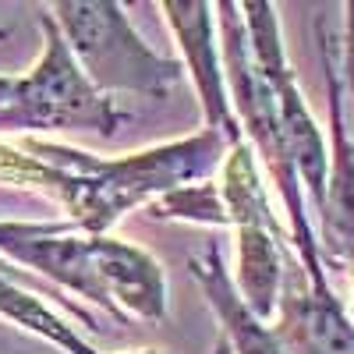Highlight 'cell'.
I'll return each mask as SVG.
<instances>
[{
    "label": "cell",
    "mask_w": 354,
    "mask_h": 354,
    "mask_svg": "<svg viewBox=\"0 0 354 354\" xmlns=\"http://www.w3.org/2000/svg\"><path fill=\"white\" fill-rule=\"evenodd\" d=\"M18 145L28 156L61 170L64 188L57 205L68 213V223L88 238L110 234V227L138 205L149 209L153 202L181 188L213 181L227 153L234 149L213 128L124 156H96L75 145L50 142L43 135H21Z\"/></svg>",
    "instance_id": "obj_1"
},
{
    "label": "cell",
    "mask_w": 354,
    "mask_h": 354,
    "mask_svg": "<svg viewBox=\"0 0 354 354\" xmlns=\"http://www.w3.org/2000/svg\"><path fill=\"white\" fill-rule=\"evenodd\" d=\"M220 11V53H223V71H227V93H230V106L238 113V124L245 131V142L252 145L255 160L266 167L270 181L277 185L280 205L287 213V238L290 248L298 255L301 270L308 280H330V270L322 262L319 252V234L312 223V209H308V195L298 177V167L290 160L287 138H283V124H280V110H277V96L270 82H266L252 43H248V25L241 15V4L234 0H220L213 4Z\"/></svg>",
    "instance_id": "obj_2"
},
{
    "label": "cell",
    "mask_w": 354,
    "mask_h": 354,
    "mask_svg": "<svg viewBox=\"0 0 354 354\" xmlns=\"http://www.w3.org/2000/svg\"><path fill=\"white\" fill-rule=\"evenodd\" d=\"M46 11L71 46L78 68L103 96L128 93L167 100L185 75V64L153 50L113 0H57Z\"/></svg>",
    "instance_id": "obj_3"
},
{
    "label": "cell",
    "mask_w": 354,
    "mask_h": 354,
    "mask_svg": "<svg viewBox=\"0 0 354 354\" xmlns=\"http://www.w3.org/2000/svg\"><path fill=\"white\" fill-rule=\"evenodd\" d=\"M216 188L227 213V227H234V234H238V270L230 273L234 287L262 322H270L280 305L294 248L287 227H280L270 205V192L262 185V170L248 142L234 145L227 153Z\"/></svg>",
    "instance_id": "obj_4"
},
{
    "label": "cell",
    "mask_w": 354,
    "mask_h": 354,
    "mask_svg": "<svg viewBox=\"0 0 354 354\" xmlns=\"http://www.w3.org/2000/svg\"><path fill=\"white\" fill-rule=\"evenodd\" d=\"M39 57L25 75H18L15 100L8 103V113L15 117L18 131H93L100 138H113L117 128L124 124V113L85 78L46 8L39 11Z\"/></svg>",
    "instance_id": "obj_5"
},
{
    "label": "cell",
    "mask_w": 354,
    "mask_h": 354,
    "mask_svg": "<svg viewBox=\"0 0 354 354\" xmlns=\"http://www.w3.org/2000/svg\"><path fill=\"white\" fill-rule=\"evenodd\" d=\"M241 15H245V25H248L252 53H255V61H259L266 82H270L273 96H277L283 138H287L290 160L298 167V177L305 185L308 209L319 213L322 198H326V177H330V142L322 138L315 117H312V110L301 96V85L294 78V68L287 61L277 8L266 4V0H245Z\"/></svg>",
    "instance_id": "obj_6"
},
{
    "label": "cell",
    "mask_w": 354,
    "mask_h": 354,
    "mask_svg": "<svg viewBox=\"0 0 354 354\" xmlns=\"http://www.w3.org/2000/svg\"><path fill=\"white\" fill-rule=\"evenodd\" d=\"M322 78H326L330 110V177L326 198L319 205V252L326 270H344L354 294V135L347 124V85H344V36L330 32L326 18L315 21Z\"/></svg>",
    "instance_id": "obj_7"
},
{
    "label": "cell",
    "mask_w": 354,
    "mask_h": 354,
    "mask_svg": "<svg viewBox=\"0 0 354 354\" xmlns=\"http://www.w3.org/2000/svg\"><path fill=\"white\" fill-rule=\"evenodd\" d=\"M273 333L283 354H354V315L330 280L305 277L298 255L287 262Z\"/></svg>",
    "instance_id": "obj_8"
},
{
    "label": "cell",
    "mask_w": 354,
    "mask_h": 354,
    "mask_svg": "<svg viewBox=\"0 0 354 354\" xmlns=\"http://www.w3.org/2000/svg\"><path fill=\"white\" fill-rule=\"evenodd\" d=\"M160 11L170 25L177 46L185 53V68L192 71L205 128L220 131L230 145H241L245 131L238 124V113L230 106L223 53L216 46V28H213V4H205V0H163Z\"/></svg>",
    "instance_id": "obj_9"
},
{
    "label": "cell",
    "mask_w": 354,
    "mask_h": 354,
    "mask_svg": "<svg viewBox=\"0 0 354 354\" xmlns=\"http://www.w3.org/2000/svg\"><path fill=\"white\" fill-rule=\"evenodd\" d=\"M93 259L100 287L121 322L142 319L156 326L167 319V277L163 266L145 248L103 234V238H93Z\"/></svg>",
    "instance_id": "obj_10"
},
{
    "label": "cell",
    "mask_w": 354,
    "mask_h": 354,
    "mask_svg": "<svg viewBox=\"0 0 354 354\" xmlns=\"http://www.w3.org/2000/svg\"><path fill=\"white\" fill-rule=\"evenodd\" d=\"M188 270L195 277V283L202 287L205 301H209L216 322H220V337L230 344L234 354H283L277 333L270 322H262L248 305L245 298L234 287V277L223 262V252L220 245H205L198 255L188 259Z\"/></svg>",
    "instance_id": "obj_11"
},
{
    "label": "cell",
    "mask_w": 354,
    "mask_h": 354,
    "mask_svg": "<svg viewBox=\"0 0 354 354\" xmlns=\"http://www.w3.org/2000/svg\"><path fill=\"white\" fill-rule=\"evenodd\" d=\"M153 220H181V223H205V227H227V213L220 202V188L213 181L181 188L149 205Z\"/></svg>",
    "instance_id": "obj_12"
},
{
    "label": "cell",
    "mask_w": 354,
    "mask_h": 354,
    "mask_svg": "<svg viewBox=\"0 0 354 354\" xmlns=\"http://www.w3.org/2000/svg\"><path fill=\"white\" fill-rule=\"evenodd\" d=\"M344 85L347 103L354 106V0L344 4Z\"/></svg>",
    "instance_id": "obj_13"
},
{
    "label": "cell",
    "mask_w": 354,
    "mask_h": 354,
    "mask_svg": "<svg viewBox=\"0 0 354 354\" xmlns=\"http://www.w3.org/2000/svg\"><path fill=\"white\" fill-rule=\"evenodd\" d=\"M124 354H163V351H153V347H145V351H124ZM213 354H234V351H230V344H227V340L220 337V340H216V351H213Z\"/></svg>",
    "instance_id": "obj_14"
},
{
    "label": "cell",
    "mask_w": 354,
    "mask_h": 354,
    "mask_svg": "<svg viewBox=\"0 0 354 354\" xmlns=\"http://www.w3.org/2000/svg\"><path fill=\"white\" fill-rule=\"evenodd\" d=\"M0 39H8V28H0Z\"/></svg>",
    "instance_id": "obj_15"
}]
</instances>
